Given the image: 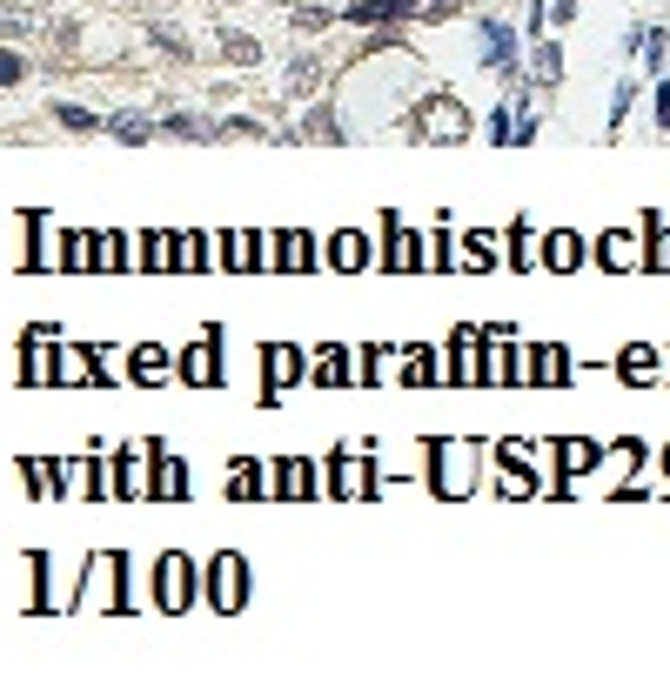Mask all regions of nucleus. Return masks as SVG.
I'll return each mask as SVG.
<instances>
[{
    "instance_id": "1",
    "label": "nucleus",
    "mask_w": 670,
    "mask_h": 690,
    "mask_svg": "<svg viewBox=\"0 0 670 690\" xmlns=\"http://www.w3.org/2000/svg\"><path fill=\"white\" fill-rule=\"evenodd\" d=\"M416 121H423V141H469V114L449 94H429L423 108H416Z\"/></svg>"
},
{
    "instance_id": "2",
    "label": "nucleus",
    "mask_w": 670,
    "mask_h": 690,
    "mask_svg": "<svg viewBox=\"0 0 670 690\" xmlns=\"http://www.w3.org/2000/svg\"><path fill=\"white\" fill-rule=\"evenodd\" d=\"M215 349H222V335L208 329L195 349H188V382H222V362H215Z\"/></svg>"
},
{
    "instance_id": "3",
    "label": "nucleus",
    "mask_w": 670,
    "mask_h": 690,
    "mask_svg": "<svg viewBox=\"0 0 670 690\" xmlns=\"http://www.w3.org/2000/svg\"><path fill=\"white\" fill-rule=\"evenodd\" d=\"M161 610H188V563L181 557L161 563Z\"/></svg>"
},
{
    "instance_id": "4",
    "label": "nucleus",
    "mask_w": 670,
    "mask_h": 690,
    "mask_svg": "<svg viewBox=\"0 0 670 690\" xmlns=\"http://www.w3.org/2000/svg\"><path fill=\"white\" fill-rule=\"evenodd\" d=\"M215 610H242V563L235 557L215 563Z\"/></svg>"
},
{
    "instance_id": "5",
    "label": "nucleus",
    "mask_w": 670,
    "mask_h": 690,
    "mask_svg": "<svg viewBox=\"0 0 670 690\" xmlns=\"http://www.w3.org/2000/svg\"><path fill=\"white\" fill-rule=\"evenodd\" d=\"M161 128V121H155V114H114V121H108V134H114V141H128V148H141V141H148V134H155Z\"/></svg>"
},
{
    "instance_id": "6",
    "label": "nucleus",
    "mask_w": 670,
    "mask_h": 690,
    "mask_svg": "<svg viewBox=\"0 0 670 690\" xmlns=\"http://www.w3.org/2000/svg\"><path fill=\"white\" fill-rule=\"evenodd\" d=\"M322 81H329V74H322V61H309V54L289 67V94H295V101H315V94H322Z\"/></svg>"
},
{
    "instance_id": "7",
    "label": "nucleus",
    "mask_w": 670,
    "mask_h": 690,
    "mask_svg": "<svg viewBox=\"0 0 670 690\" xmlns=\"http://www.w3.org/2000/svg\"><path fill=\"white\" fill-rule=\"evenodd\" d=\"M134 382H168V349H134Z\"/></svg>"
},
{
    "instance_id": "8",
    "label": "nucleus",
    "mask_w": 670,
    "mask_h": 690,
    "mask_svg": "<svg viewBox=\"0 0 670 690\" xmlns=\"http://www.w3.org/2000/svg\"><path fill=\"white\" fill-rule=\"evenodd\" d=\"M510 47H516V34H510L503 21H490V27H483V61H496V67H503V61H510Z\"/></svg>"
},
{
    "instance_id": "9",
    "label": "nucleus",
    "mask_w": 670,
    "mask_h": 690,
    "mask_svg": "<svg viewBox=\"0 0 670 690\" xmlns=\"http://www.w3.org/2000/svg\"><path fill=\"white\" fill-rule=\"evenodd\" d=\"M657 349H624V362H617V369H624V382H657Z\"/></svg>"
},
{
    "instance_id": "10",
    "label": "nucleus",
    "mask_w": 670,
    "mask_h": 690,
    "mask_svg": "<svg viewBox=\"0 0 670 690\" xmlns=\"http://www.w3.org/2000/svg\"><path fill=\"white\" fill-rule=\"evenodd\" d=\"M603 268H637V248H630V235H603Z\"/></svg>"
},
{
    "instance_id": "11",
    "label": "nucleus",
    "mask_w": 670,
    "mask_h": 690,
    "mask_svg": "<svg viewBox=\"0 0 670 690\" xmlns=\"http://www.w3.org/2000/svg\"><path fill=\"white\" fill-rule=\"evenodd\" d=\"M550 268H577L583 262V248H577V235H550V255H543Z\"/></svg>"
},
{
    "instance_id": "12",
    "label": "nucleus",
    "mask_w": 670,
    "mask_h": 690,
    "mask_svg": "<svg viewBox=\"0 0 670 690\" xmlns=\"http://www.w3.org/2000/svg\"><path fill=\"white\" fill-rule=\"evenodd\" d=\"M362 262H369L362 235H335V268H362Z\"/></svg>"
},
{
    "instance_id": "13",
    "label": "nucleus",
    "mask_w": 670,
    "mask_h": 690,
    "mask_svg": "<svg viewBox=\"0 0 670 690\" xmlns=\"http://www.w3.org/2000/svg\"><path fill=\"white\" fill-rule=\"evenodd\" d=\"M302 134H309V141H342V128H335V114H329V108H315L309 121H302Z\"/></svg>"
},
{
    "instance_id": "14",
    "label": "nucleus",
    "mask_w": 670,
    "mask_h": 690,
    "mask_svg": "<svg viewBox=\"0 0 670 690\" xmlns=\"http://www.w3.org/2000/svg\"><path fill=\"white\" fill-rule=\"evenodd\" d=\"M61 114V128H74V134H94L101 128V114H88V108H54Z\"/></svg>"
},
{
    "instance_id": "15",
    "label": "nucleus",
    "mask_w": 670,
    "mask_h": 690,
    "mask_svg": "<svg viewBox=\"0 0 670 690\" xmlns=\"http://www.w3.org/2000/svg\"><path fill=\"white\" fill-rule=\"evenodd\" d=\"M329 21H335L329 7H302V14H295V34H322Z\"/></svg>"
},
{
    "instance_id": "16",
    "label": "nucleus",
    "mask_w": 670,
    "mask_h": 690,
    "mask_svg": "<svg viewBox=\"0 0 670 690\" xmlns=\"http://www.w3.org/2000/svg\"><path fill=\"white\" fill-rule=\"evenodd\" d=\"M536 74H543V81H557V74H563V54H557V47H550V41L536 47Z\"/></svg>"
},
{
    "instance_id": "17",
    "label": "nucleus",
    "mask_w": 670,
    "mask_h": 690,
    "mask_svg": "<svg viewBox=\"0 0 670 690\" xmlns=\"http://www.w3.org/2000/svg\"><path fill=\"white\" fill-rule=\"evenodd\" d=\"M463 262H469V268H490L496 255H490V242H483V235H469V248H463Z\"/></svg>"
},
{
    "instance_id": "18",
    "label": "nucleus",
    "mask_w": 670,
    "mask_h": 690,
    "mask_svg": "<svg viewBox=\"0 0 670 690\" xmlns=\"http://www.w3.org/2000/svg\"><path fill=\"white\" fill-rule=\"evenodd\" d=\"M228 61H255V54H262V47H255V41H242V34H228Z\"/></svg>"
},
{
    "instance_id": "19",
    "label": "nucleus",
    "mask_w": 670,
    "mask_h": 690,
    "mask_svg": "<svg viewBox=\"0 0 670 690\" xmlns=\"http://www.w3.org/2000/svg\"><path fill=\"white\" fill-rule=\"evenodd\" d=\"M657 121H664V128H670V88L657 94Z\"/></svg>"
},
{
    "instance_id": "20",
    "label": "nucleus",
    "mask_w": 670,
    "mask_h": 690,
    "mask_svg": "<svg viewBox=\"0 0 670 690\" xmlns=\"http://www.w3.org/2000/svg\"><path fill=\"white\" fill-rule=\"evenodd\" d=\"M664 463H670V449H664Z\"/></svg>"
}]
</instances>
